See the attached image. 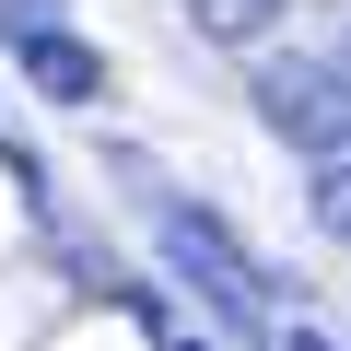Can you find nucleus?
<instances>
[{"label": "nucleus", "instance_id": "5", "mask_svg": "<svg viewBox=\"0 0 351 351\" xmlns=\"http://www.w3.org/2000/svg\"><path fill=\"white\" fill-rule=\"evenodd\" d=\"M24 24H59V0H0V36H24Z\"/></svg>", "mask_w": 351, "mask_h": 351}, {"label": "nucleus", "instance_id": "4", "mask_svg": "<svg viewBox=\"0 0 351 351\" xmlns=\"http://www.w3.org/2000/svg\"><path fill=\"white\" fill-rule=\"evenodd\" d=\"M316 234H339L351 246V141L328 152V176H316Z\"/></svg>", "mask_w": 351, "mask_h": 351}, {"label": "nucleus", "instance_id": "6", "mask_svg": "<svg viewBox=\"0 0 351 351\" xmlns=\"http://www.w3.org/2000/svg\"><path fill=\"white\" fill-rule=\"evenodd\" d=\"M281 351H339V339L328 328H281Z\"/></svg>", "mask_w": 351, "mask_h": 351}, {"label": "nucleus", "instance_id": "7", "mask_svg": "<svg viewBox=\"0 0 351 351\" xmlns=\"http://www.w3.org/2000/svg\"><path fill=\"white\" fill-rule=\"evenodd\" d=\"M176 351H199V339H176Z\"/></svg>", "mask_w": 351, "mask_h": 351}, {"label": "nucleus", "instance_id": "3", "mask_svg": "<svg viewBox=\"0 0 351 351\" xmlns=\"http://www.w3.org/2000/svg\"><path fill=\"white\" fill-rule=\"evenodd\" d=\"M269 12H281V0H188V24H199V36H223V47H246Z\"/></svg>", "mask_w": 351, "mask_h": 351}, {"label": "nucleus", "instance_id": "2", "mask_svg": "<svg viewBox=\"0 0 351 351\" xmlns=\"http://www.w3.org/2000/svg\"><path fill=\"white\" fill-rule=\"evenodd\" d=\"M12 71H24L47 106H94V94H106V59H94L82 36H59V24H24V36H12Z\"/></svg>", "mask_w": 351, "mask_h": 351}, {"label": "nucleus", "instance_id": "1", "mask_svg": "<svg viewBox=\"0 0 351 351\" xmlns=\"http://www.w3.org/2000/svg\"><path fill=\"white\" fill-rule=\"evenodd\" d=\"M152 234H164V269L188 281V293H211L223 316H258V258H246L223 223H199V211H152Z\"/></svg>", "mask_w": 351, "mask_h": 351}]
</instances>
